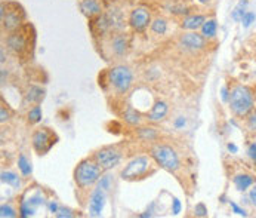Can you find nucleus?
Here are the masks:
<instances>
[{
	"mask_svg": "<svg viewBox=\"0 0 256 218\" xmlns=\"http://www.w3.org/2000/svg\"><path fill=\"white\" fill-rule=\"evenodd\" d=\"M172 213L175 216H178L181 213V202H179V199H173L172 201Z\"/></svg>",
	"mask_w": 256,
	"mask_h": 218,
	"instance_id": "obj_35",
	"label": "nucleus"
},
{
	"mask_svg": "<svg viewBox=\"0 0 256 218\" xmlns=\"http://www.w3.org/2000/svg\"><path fill=\"white\" fill-rule=\"evenodd\" d=\"M248 126L251 131H256V110L249 116V120H248Z\"/></svg>",
	"mask_w": 256,
	"mask_h": 218,
	"instance_id": "obj_34",
	"label": "nucleus"
},
{
	"mask_svg": "<svg viewBox=\"0 0 256 218\" xmlns=\"http://www.w3.org/2000/svg\"><path fill=\"white\" fill-rule=\"evenodd\" d=\"M45 97V91L39 86H30L28 92L25 94V101L27 103H40L42 98Z\"/></svg>",
	"mask_w": 256,
	"mask_h": 218,
	"instance_id": "obj_16",
	"label": "nucleus"
},
{
	"mask_svg": "<svg viewBox=\"0 0 256 218\" xmlns=\"http://www.w3.org/2000/svg\"><path fill=\"white\" fill-rule=\"evenodd\" d=\"M110 183H111V177L110 175H104V177H101L100 183H98V187L103 189V190H108L110 189Z\"/></svg>",
	"mask_w": 256,
	"mask_h": 218,
	"instance_id": "obj_31",
	"label": "nucleus"
},
{
	"mask_svg": "<svg viewBox=\"0 0 256 218\" xmlns=\"http://www.w3.org/2000/svg\"><path fill=\"white\" fill-rule=\"evenodd\" d=\"M105 205V190L103 189H97L89 201V216L91 217H101Z\"/></svg>",
	"mask_w": 256,
	"mask_h": 218,
	"instance_id": "obj_12",
	"label": "nucleus"
},
{
	"mask_svg": "<svg viewBox=\"0 0 256 218\" xmlns=\"http://www.w3.org/2000/svg\"><path fill=\"white\" fill-rule=\"evenodd\" d=\"M216 30H218V24H216V19H206L205 24L202 25V34L205 37H215L216 34Z\"/></svg>",
	"mask_w": 256,
	"mask_h": 218,
	"instance_id": "obj_19",
	"label": "nucleus"
},
{
	"mask_svg": "<svg viewBox=\"0 0 256 218\" xmlns=\"http://www.w3.org/2000/svg\"><path fill=\"white\" fill-rule=\"evenodd\" d=\"M125 120L128 123H130V125H136V123H139L141 117H139V113L136 110L129 107V109L125 111Z\"/></svg>",
	"mask_w": 256,
	"mask_h": 218,
	"instance_id": "obj_22",
	"label": "nucleus"
},
{
	"mask_svg": "<svg viewBox=\"0 0 256 218\" xmlns=\"http://www.w3.org/2000/svg\"><path fill=\"white\" fill-rule=\"evenodd\" d=\"M111 45H113L114 54L117 55H123L126 52V49H128V40H126L125 36H116L113 39V43Z\"/></svg>",
	"mask_w": 256,
	"mask_h": 218,
	"instance_id": "obj_17",
	"label": "nucleus"
},
{
	"mask_svg": "<svg viewBox=\"0 0 256 218\" xmlns=\"http://www.w3.org/2000/svg\"><path fill=\"white\" fill-rule=\"evenodd\" d=\"M181 45L185 49L190 51H200L206 46V37L203 34H199L196 31H190V33H184L181 36Z\"/></svg>",
	"mask_w": 256,
	"mask_h": 218,
	"instance_id": "obj_11",
	"label": "nucleus"
},
{
	"mask_svg": "<svg viewBox=\"0 0 256 218\" xmlns=\"http://www.w3.org/2000/svg\"><path fill=\"white\" fill-rule=\"evenodd\" d=\"M206 16L205 15H188L182 19L181 22V27L184 30H197V28H202V25L205 24Z\"/></svg>",
	"mask_w": 256,
	"mask_h": 218,
	"instance_id": "obj_14",
	"label": "nucleus"
},
{
	"mask_svg": "<svg viewBox=\"0 0 256 218\" xmlns=\"http://www.w3.org/2000/svg\"><path fill=\"white\" fill-rule=\"evenodd\" d=\"M40 119H42V109L39 106H36L34 109L28 111V120L31 123H37V122H40Z\"/></svg>",
	"mask_w": 256,
	"mask_h": 218,
	"instance_id": "obj_25",
	"label": "nucleus"
},
{
	"mask_svg": "<svg viewBox=\"0 0 256 218\" xmlns=\"http://www.w3.org/2000/svg\"><path fill=\"white\" fill-rule=\"evenodd\" d=\"M230 106L237 116H248L254 109V95L246 86H236L230 94Z\"/></svg>",
	"mask_w": 256,
	"mask_h": 218,
	"instance_id": "obj_3",
	"label": "nucleus"
},
{
	"mask_svg": "<svg viewBox=\"0 0 256 218\" xmlns=\"http://www.w3.org/2000/svg\"><path fill=\"white\" fill-rule=\"evenodd\" d=\"M1 181L9 184V186H12V187H15V189H19V186H21L19 177L16 174H13V172H9V171H3L1 172Z\"/></svg>",
	"mask_w": 256,
	"mask_h": 218,
	"instance_id": "obj_20",
	"label": "nucleus"
},
{
	"mask_svg": "<svg viewBox=\"0 0 256 218\" xmlns=\"http://www.w3.org/2000/svg\"><path fill=\"white\" fill-rule=\"evenodd\" d=\"M18 166H19V169H21V172H22V175H30L31 174V165H30V162L25 159V156H19L18 158Z\"/></svg>",
	"mask_w": 256,
	"mask_h": 218,
	"instance_id": "obj_23",
	"label": "nucleus"
},
{
	"mask_svg": "<svg viewBox=\"0 0 256 218\" xmlns=\"http://www.w3.org/2000/svg\"><path fill=\"white\" fill-rule=\"evenodd\" d=\"M55 216H56L58 218H70V217H73L74 214H73L70 210H67V208H59V210H58V213H56Z\"/></svg>",
	"mask_w": 256,
	"mask_h": 218,
	"instance_id": "obj_32",
	"label": "nucleus"
},
{
	"mask_svg": "<svg viewBox=\"0 0 256 218\" xmlns=\"http://www.w3.org/2000/svg\"><path fill=\"white\" fill-rule=\"evenodd\" d=\"M249 156L256 162V144H252V146L249 147Z\"/></svg>",
	"mask_w": 256,
	"mask_h": 218,
	"instance_id": "obj_39",
	"label": "nucleus"
},
{
	"mask_svg": "<svg viewBox=\"0 0 256 218\" xmlns=\"http://www.w3.org/2000/svg\"><path fill=\"white\" fill-rule=\"evenodd\" d=\"M34 216V207H31L28 202H22L21 204V217L27 218Z\"/></svg>",
	"mask_w": 256,
	"mask_h": 218,
	"instance_id": "obj_27",
	"label": "nucleus"
},
{
	"mask_svg": "<svg viewBox=\"0 0 256 218\" xmlns=\"http://www.w3.org/2000/svg\"><path fill=\"white\" fill-rule=\"evenodd\" d=\"M53 138H55L53 134L51 131H48V128L36 131L34 135H33V147H34V150L39 155H45L46 152L51 150V147L55 144Z\"/></svg>",
	"mask_w": 256,
	"mask_h": 218,
	"instance_id": "obj_9",
	"label": "nucleus"
},
{
	"mask_svg": "<svg viewBox=\"0 0 256 218\" xmlns=\"http://www.w3.org/2000/svg\"><path fill=\"white\" fill-rule=\"evenodd\" d=\"M101 166L89 159L82 161L74 169V180L79 187H91L101 178Z\"/></svg>",
	"mask_w": 256,
	"mask_h": 218,
	"instance_id": "obj_2",
	"label": "nucleus"
},
{
	"mask_svg": "<svg viewBox=\"0 0 256 218\" xmlns=\"http://www.w3.org/2000/svg\"><path fill=\"white\" fill-rule=\"evenodd\" d=\"M0 114H1L0 122H1V123H4V122L7 120V111L4 110V107H1V109H0Z\"/></svg>",
	"mask_w": 256,
	"mask_h": 218,
	"instance_id": "obj_40",
	"label": "nucleus"
},
{
	"mask_svg": "<svg viewBox=\"0 0 256 218\" xmlns=\"http://www.w3.org/2000/svg\"><path fill=\"white\" fill-rule=\"evenodd\" d=\"M194 211H196V216H199V217H206V216H207V208H206L203 204L196 205Z\"/></svg>",
	"mask_w": 256,
	"mask_h": 218,
	"instance_id": "obj_33",
	"label": "nucleus"
},
{
	"mask_svg": "<svg viewBox=\"0 0 256 218\" xmlns=\"http://www.w3.org/2000/svg\"><path fill=\"white\" fill-rule=\"evenodd\" d=\"M251 199H252L254 205L256 207V187H255V189H252V190H251Z\"/></svg>",
	"mask_w": 256,
	"mask_h": 218,
	"instance_id": "obj_41",
	"label": "nucleus"
},
{
	"mask_svg": "<svg viewBox=\"0 0 256 218\" xmlns=\"http://www.w3.org/2000/svg\"><path fill=\"white\" fill-rule=\"evenodd\" d=\"M27 25L24 28H18L16 31L9 33V36L6 37V45L10 51H13L15 54H22L24 51L28 49V36L25 33Z\"/></svg>",
	"mask_w": 256,
	"mask_h": 218,
	"instance_id": "obj_7",
	"label": "nucleus"
},
{
	"mask_svg": "<svg viewBox=\"0 0 256 218\" xmlns=\"http://www.w3.org/2000/svg\"><path fill=\"white\" fill-rule=\"evenodd\" d=\"M139 137L142 140H154L157 137V134L153 128H142V129H139Z\"/></svg>",
	"mask_w": 256,
	"mask_h": 218,
	"instance_id": "obj_28",
	"label": "nucleus"
},
{
	"mask_svg": "<svg viewBox=\"0 0 256 218\" xmlns=\"http://www.w3.org/2000/svg\"><path fill=\"white\" fill-rule=\"evenodd\" d=\"M151 30H153V33L155 34H164L166 31H167V22H166V19H163V18H155L153 22H151Z\"/></svg>",
	"mask_w": 256,
	"mask_h": 218,
	"instance_id": "obj_21",
	"label": "nucleus"
},
{
	"mask_svg": "<svg viewBox=\"0 0 256 218\" xmlns=\"http://www.w3.org/2000/svg\"><path fill=\"white\" fill-rule=\"evenodd\" d=\"M234 184L239 190H246L248 187H251L254 184V178L251 175H246V174H240L234 178Z\"/></svg>",
	"mask_w": 256,
	"mask_h": 218,
	"instance_id": "obj_18",
	"label": "nucleus"
},
{
	"mask_svg": "<svg viewBox=\"0 0 256 218\" xmlns=\"http://www.w3.org/2000/svg\"><path fill=\"white\" fill-rule=\"evenodd\" d=\"M256 15L254 12H246L242 18V22H243V27H249L252 22H255Z\"/></svg>",
	"mask_w": 256,
	"mask_h": 218,
	"instance_id": "obj_29",
	"label": "nucleus"
},
{
	"mask_svg": "<svg viewBox=\"0 0 256 218\" xmlns=\"http://www.w3.org/2000/svg\"><path fill=\"white\" fill-rule=\"evenodd\" d=\"M94 159L101 166V169L107 171L119 165V162L122 161V153L114 147H104L94 155Z\"/></svg>",
	"mask_w": 256,
	"mask_h": 218,
	"instance_id": "obj_6",
	"label": "nucleus"
},
{
	"mask_svg": "<svg viewBox=\"0 0 256 218\" xmlns=\"http://www.w3.org/2000/svg\"><path fill=\"white\" fill-rule=\"evenodd\" d=\"M0 217L15 218L16 217V213H15V210H13L12 207H9V205H1V207H0Z\"/></svg>",
	"mask_w": 256,
	"mask_h": 218,
	"instance_id": "obj_26",
	"label": "nucleus"
},
{
	"mask_svg": "<svg viewBox=\"0 0 256 218\" xmlns=\"http://www.w3.org/2000/svg\"><path fill=\"white\" fill-rule=\"evenodd\" d=\"M58 210H59L58 204H56V202H53V201H51V202H49V211L53 213V214H56V213H58Z\"/></svg>",
	"mask_w": 256,
	"mask_h": 218,
	"instance_id": "obj_38",
	"label": "nucleus"
},
{
	"mask_svg": "<svg viewBox=\"0 0 256 218\" xmlns=\"http://www.w3.org/2000/svg\"><path fill=\"white\" fill-rule=\"evenodd\" d=\"M148 166H150L148 158H145V156L136 158L132 162H129L128 166L122 171V178L123 180H132V178L141 177L142 174H145Z\"/></svg>",
	"mask_w": 256,
	"mask_h": 218,
	"instance_id": "obj_10",
	"label": "nucleus"
},
{
	"mask_svg": "<svg viewBox=\"0 0 256 218\" xmlns=\"http://www.w3.org/2000/svg\"><path fill=\"white\" fill-rule=\"evenodd\" d=\"M80 9L91 19L94 16L101 15V4L98 3V0H82L80 1Z\"/></svg>",
	"mask_w": 256,
	"mask_h": 218,
	"instance_id": "obj_13",
	"label": "nucleus"
},
{
	"mask_svg": "<svg viewBox=\"0 0 256 218\" xmlns=\"http://www.w3.org/2000/svg\"><path fill=\"white\" fill-rule=\"evenodd\" d=\"M150 22H151V15H150L148 9L144 6L135 7L129 15V25L135 31H144Z\"/></svg>",
	"mask_w": 256,
	"mask_h": 218,
	"instance_id": "obj_8",
	"label": "nucleus"
},
{
	"mask_svg": "<svg viewBox=\"0 0 256 218\" xmlns=\"http://www.w3.org/2000/svg\"><path fill=\"white\" fill-rule=\"evenodd\" d=\"M185 126V119L184 117H178L176 120H175V128L176 129H181V128H184Z\"/></svg>",
	"mask_w": 256,
	"mask_h": 218,
	"instance_id": "obj_37",
	"label": "nucleus"
},
{
	"mask_svg": "<svg viewBox=\"0 0 256 218\" xmlns=\"http://www.w3.org/2000/svg\"><path fill=\"white\" fill-rule=\"evenodd\" d=\"M228 150L233 152V153H237V147L234 144H228Z\"/></svg>",
	"mask_w": 256,
	"mask_h": 218,
	"instance_id": "obj_42",
	"label": "nucleus"
},
{
	"mask_svg": "<svg viewBox=\"0 0 256 218\" xmlns=\"http://www.w3.org/2000/svg\"><path fill=\"white\" fill-rule=\"evenodd\" d=\"M151 158L155 161V164L160 165L163 169H166L169 172H175L179 168V158H178L176 152L169 146L158 144L153 147Z\"/></svg>",
	"mask_w": 256,
	"mask_h": 218,
	"instance_id": "obj_4",
	"label": "nucleus"
},
{
	"mask_svg": "<svg viewBox=\"0 0 256 218\" xmlns=\"http://www.w3.org/2000/svg\"><path fill=\"white\" fill-rule=\"evenodd\" d=\"M24 16H25V13L18 3H15V1H7V3L3 1L1 3V6H0L1 28L6 30L7 33L16 31L18 28H21Z\"/></svg>",
	"mask_w": 256,
	"mask_h": 218,
	"instance_id": "obj_1",
	"label": "nucleus"
},
{
	"mask_svg": "<svg viewBox=\"0 0 256 218\" xmlns=\"http://www.w3.org/2000/svg\"><path fill=\"white\" fill-rule=\"evenodd\" d=\"M166 113H167V104L164 101H158L154 104L151 111L148 113V119L153 122H158L166 116Z\"/></svg>",
	"mask_w": 256,
	"mask_h": 218,
	"instance_id": "obj_15",
	"label": "nucleus"
},
{
	"mask_svg": "<svg viewBox=\"0 0 256 218\" xmlns=\"http://www.w3.org/2000/svg\"><path fill=\"white\" fill-rule=\"evenodd\" d=\"M170 12L172 13H176V15H185L190 10H188V7H185L182 4H178V6H170Z\"/></svg>",
	"mask_w": 256,
	"mask_h": 218,
	"instance_id": "obj_30",
	"label": "nucleus"
},
{
	"mask_svg": "<svg viewBox=\"0 0 256 218\" xmlns=\"http://www.w3.org/2000/svg\"><path fill=\"white\" fill-rule=\"evenodd\" d=\"M200 3H207V1H210V0H199Z\"/></svg>",
	"mask_w": 256,
	"mask_h": 218,
	"instance_id": "obj_45",
	"label": "nucleus"
},
{
	"mask_svg": "<svg viewBox=\"0 0 256 218\" xmlns=\"http://www.w3.org/2000/svg\"><path fill=\"white\" fill-rule=\"evenodd\" d=\"M0 54H1V59H0V61H1V64H3V62H4V49H3V48H1Z\"/></svg>",
	"mask_w": 256,
	"mask_h": 218,
	"instance_id": "obj_43",
	"label": "nucleus"
},
{
	"mask_svg": "<svg viewBox=\"0 0 256 218\" xmlns=\"http://www.w3.org/2000/svg\"><path fill=\"white\" fill-rule=\"evenodd\" d=\"M222 98L227 100V89H222Z\"/></svg>",
	"mask_w": 256,
	"mask_h": 218,
	"instance_id": "obj_44",
	"label": "nucleus"
},
{
	"mask_svg": "<svg viewBox=\"0 0 256 218\" xmlns=\"http://www.w3.org/2000/svg\"><path fill=\"white\" fill-rule=\"evenodd\" d=\"M246 3H248L246 0H242V1L239 3V6L234 9V12H233V18H234V19L242 21L243 15L246 13V10H245V9H246Z\"/></svg>",
	"mask_w": 256,
	"mask_h": 218,
	"instance_id": "obj_24",
	"label": "nucleus"
},
{
	"mask_svg": "<svg viewBox=\"0 0 256 218\" xmlns=\"http://www.w3.org/2000/svg\"><path fill=\"white\" fill-rule=\"evenodd\" d=\"M108 80L111 83V86L119 92V94H126L130 86H132V71L129 67L125 65H116L110 70L108 73Z\"/></svg>",
	"mask_w": 256,
	"mask_h": 218,
	"instance_id": "obj_5",
	"label": "nucleus"
},
{
	"mask_svg": "<svg viewBox=\"0 0 256 218\" xmlns=\"http://www.w3.org/2000/svg\"><path fill=\"white\" fill-rule=\"evenodd\" d=\"M230 205H231L233 211H234V213H236L237 216H243V217H246V216H248V214H246V211H245V210H242V208H240L239 205H236L234 202H231Z\"/></svg>",
	"mask_w": 256,
	"mask_h": 218,
	"instance_id": "obj_36",
	"label": "nucleus"
}]
</instances>
